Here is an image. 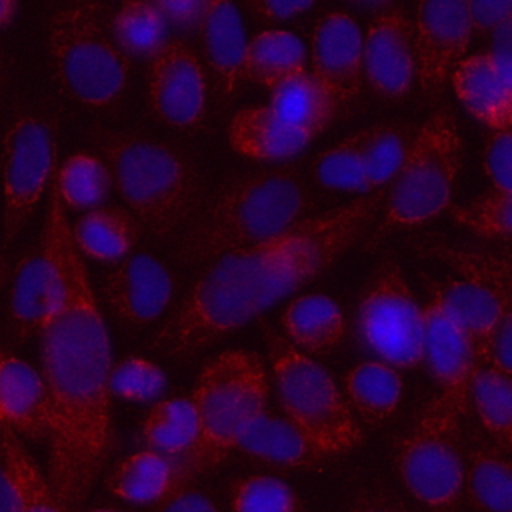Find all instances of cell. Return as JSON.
<instances>
[{"mask_svg":"<svg viewBox=\"0 0 512 512\" xmlns=\"http://www.w3.org/2000/svg\"><path fill=\"white\" fill-rule=\"evenodd\" d=\"M40 244L50 272V306L38 334L50 406L46 480L60 510L78 512L112 450V364L108 332L54 178Z\"/></svg>","mask_w":512,"mask_h":512,"instance_id":"cell-1","label":"cell"},{"mask_svg":"<svg viewBox=\"0 0 512 512\" xmlns=\"http://www.w3.org/2000/svg\"><path fill=\"white\" fill-rule=\"evenodd\" d=\"M388 188L306 216L282 234L214 260L162 324L152 348L186 358L306 286L358 244L384 210Z\"/></svg>","mask_w":512,"mask_h":512,"instance_id":"cell-2","label":"cell"},{"mask_svg":"<svg viewBox=\"0 0 512 512\" xmlns=\"http://www.w3.org/2000/svg\"><path fill=\"white\" fill-rule=\"evenodd\" d=\"M312 206L308 186L292 166L248 172L228 182L178 236L176 258L212 264L262 244L296 222Z\"/></svg>","mask_w":512,"mask_h":512,"instance_id":"cell-3","label":"cell"},{"mask_svg":"<svg viewBox=\"0 0 512 512\" xmlns=\"http://www.w3.org/2000/svg\"><path fill=\"white\" fill-rule=\"evenodd\" d=\"M96 146L138 226L156 238L180 236L202 204V182L178 148L130 132L102 130Z\"/></svg>","mask_w":512,"mask_h":512,"instance_id":"cell-4","label":"cell"},{"mask_svg":"<svg viewBox=\"0 0 512 512\" xmlns=\"http://www.w3.org/2000/svg\"><path fill=\"white\" fill-rule=\"evenodd\" d=\"M268 376L256 352L232 348L210 358L190 396L198 436L184 458L192 476L216 468L236 450L240 438L264 414Z\"/></svg>","mask_w":512,"mask_h":512,"instance_id":"cell-5","label":"cell"},{"mask_svg":"<svg viewBox=\"0 0 512 512\" xmlns=\"http://www.w3.org/2000/svg\"><path fill=\"white\" fill-rule=\"evenodd\" d=\"M48 54L52 74L68 98L98 110L120 102L130 60L114 42L104 4L74 2L58 8L48 24Z\"/></svg>","mask_w":512,"mask_h":512,"instance_id":"cell-6","label":"cell"},{"mask_svg":"<svg viewBox=\"0 0 512 512\" xmlns=\"http://www.w3.org/2000/svg\"><path fill=\"white\" fill-rule=\"evenodd\" d=\"M262 332L286 420L324 458L360 446L364 432L332 376L272 326L262 324Z\"/></svg>","mask_w":512,"mask_h":512,"instance_id":"cell-7","label":"cell"},{"mask_svg":"<svg viewBox=\"0 0 512 512\" xmlns=\"http://www.w3.org/2000/svg\"><path fill=\"white\" fill-rule=\"evenodd\" d=\"M462 140L450 106L434 110L418 128L414 144L388 188L382 220L366 238L374 246L396 228L418 226L450 206L460 170Z\"/></svg>","mask_w":512,"mask_h":512,"instance_id":"cell-8","label":"cell"},{"mask_svg":"<svg viewBox=\"0 0 512 512\" xmlns=\"http://www.w3.org/2000/svg\"><path fill=\"white\" fill-rule=\"evenodd\" d=\"M460 420V414L436 394L396 442L394 468L410 494L430 512H460L464 496Z\"/></svg>","mask_w":512,"mask_h":512,"instance_id":"cell-9","label":"cell"},{"mask_svg":"<svg viewBox=\"0 0 512 512\" xmlns=\"http://www.w3.org/2000/svg\"><path fill=\"white\" fill-rule=\"evenodd\" d=\"M360 330L366 344L388 366L414 368L420 364L422 310L394 254L380 258L358 304Z\"/></svg>","mask_w":512,"mask_h":512,"instance_id":"cell-10","label":"cell"},{"mask_svg":"<svg viewBox=\"0 0 512 512\" xmlns=\"http://www.w3.org/2000/svg\"><path fill=\"white\" fill-rule=\"evenodd\" d=\"M56 174L54 128L44 116L22 114L2 142L4 242L10 244L36 210Z\"/></svg>","mask_w":512,"mask_h":512,"instance_id":"cell-11","label":"cell"},{"mask_svg":"<svg viewBox=\"0 0 512 512\" xmlns=\"http://www.w3.org/2000/svg\"><path fill=\"white\" fill-rule=\"evenodd\" d=\"M420 310V362L436 380L438 394L464 418L470 410V384L476 364L468 340L440 296L436 280H428V300Z\"/></svg>","mask_w":512,"mask_h":512,"instance_id":"cell-12","label":"cell"},{"mask_svg":"<svg viewBox=\"0 0 512 512\" xmlns=\"http://www.w3.org/2000/svg\"><path fill=\"white\" fill-rule=\"evenodd\" d=\"M470 34L466 2H420L416 6V76L428 100L446 88L464 58Z\"/></svg>","mask_w":512,"mask_h":512,"instance_id":"cell-13","label":"cell"},{"mask_svg":"<svg viewBox=\"0 0 512 512\" xmlns=\"http://www.w3.org/2000/svg\"><path fill=\"white\" fill-rule=\"evenodd\" d=\"M148 94L156 116L168 126L190 130L206 108V76L196 52L182 40H166L150 56Z\"/></svg>","mask_w":512,"mask_h":512,"instance_id":"cell-14","label":"cell"},{"mask_svg":"<svg viewBox=\"0 0 512 512\" xmlns=\"http://www.w3.org/2000/svg\"><path fill=\"white\" fill-rule=\"evenodd\" d=\"M338 110L358 98L364 82L362 32L344 10L318 18L312 34V74Z\"/></svg>","mask_w":512,"mask_h":512,"instance_id":"cell-15","label":"cell"},{"mask_svg":"<svg viewBox=\"0 0 512 512\" xmlns=\"http://www.w3.org/2000/svg\"><path fill=\"white\" fill-rule=\"evenodd\" d=\"M364 76L376 94L386 100H402L416 76L414 22L402 8H386L374 16L366 40H362Z\"/></svg>","mask_w":512,"mask_h":512,"instance_id":"cell-16","label":"cell"},{"mask_svg":"<svg viewBox=\"0 0 512 512\" xmlns=\"http://www.w3.org/2000/svg\"><path fill=\"white\" fill-rule=\"evenodd\" d=\"M102 292L110 312L120 322L144 326L170 306L174 282L162 262L140 252L118 260L106 274Z\"/></svg>","mask_w":512,"mask_h":512,"instance_id":"cell-17","label":"cell"},{"mask_svg":"<svg viewBox=\"0 0 512 512\" xmlns=\"http://www.w3.org/2000/svg\"><path fill=\"white\" fill-rule=\"evenodd\" d=\"M510 40L496 44V52L462 58L450 80L464 108L492 132L512 128Z\"/></svg>","mask_w":512,"mask_h":512,"instance_id":"cell-18","label":"cell"},{"mask_svg":"<svg viewBox=\"0 0 512 512\" xmlns=\"http://www.w3.org/2000/svg\"><path fill=\"white\" fill-rule=\"evenodd\" d=\"M436 284L452 320L468 340L476 370L488 366L492 336L502 316L512 312L510 294L468 278H450Z\"/></svg>","mask_w":512,"mask_h":512,"instance_id":"cell-19","label":"cell"},{"mask_svg":"<svg viewBox=\"0 0 512 512\" xmlns=\"http://www.w3.org/2000/svg\"><path fill=\"white\" fill-rule=\"evenodd\" d=\"M0 424L16 436L48 438L50 406L36 368L0 346Z\"/></svg>","mask_w":512,"mask_h":512,"instance_id":"cell-20","label":"cell"},{"mask_svg":"<svg viewBox=\"0 0 512 512\" xmlns=\"http://www.w3.org/2000/svg\"><path fill=\"white\" fill-rule=\"evenodd\" d=\"M184 458H170L152 450H138L120 460L106 478V488L114 496L136 502H164L192 482Z\"/></svg>","mask_w":512,"mask_h":512,"instance_id":"cell-21","label":"cell"},{"mask_svg":"<svg viewBox=\"0 0 512 512\" xmlns=\"http://www.w3.org/2000/svg\"><path fill=\"white\" fill-rule=\"evenodd\" d=\"M200 30L216 92L220 98H232L246 80L244 54L248 44L236 6L230 2H208Z\"/></svg>","mask_w":512,"mask_h":512,"instance_id":"cell-22","label":"cell"},{"mask_svg":"<svg viewBox=\"0 0 512 512\" xmlns=\"http://www.w3.org/2000/svg\"><path fill=\"white\" fill-rule=\"evenodd\" d=\"M232 148L254 160H284L316 136L282 122L268 106H248L234 114L228 128Z\"/></svg>","mask_w":512,"mask_h":512,"instance_id":"cell-23","label":"cell"},{"mask_svg":"<svg viewBox=\"0 0 512 512\" xmlns=\"http://www.w3.org/2000/svg\"><path fill=\"white\" fill-rule=\"evenodd\" d=\"M50 306V272L42 244L24 252L10 284L8 320L16 342L40 334Z\"/></svg>","mask_w":512,"mask_h":512,"instance_id":"cell-24","label":"cell"},{"mask_svg":"<svg viewBox=\"0 0 512 512\" xmlns=\"http://www.w3.org/2000/svg\"><path fill=\"white\" fill-rule=\"evenodd\" d=\"M282 326L300 352L322 356L334 350L346 332L340 306L324 294H304L282 312Z\"/></svg>","mask_w":512,"mask_h":512,"instance_id":"cell-25","label":"cell"},{"mask_svg":"<svg viewBox=\"0 0 512 512\" xmlns=\"http://www.w3.org/2000/svg\"><path fill=\"white\" fill-rule=\"evenodd\" d=\"M76 250L88 258L116 262L130 254L140 238L134 216L118 206H96L70 226Z\"/></svg>","mask_w":512,"mask_h":512,"instance_id":"cell-26","label":"cell"},{"mask_svg":"<svg viewBox=\"0 0 512 512\" xmlns=\"http://www.w3.org/2000/svg\"><path fill=\"white\" fill-rule=\"evenodd\" d=\"M236 450L276 468H314L324 460L286 418L266 412L240 438Z\"/></svg>","mask_w":512,"mask_h":512,"instance_id":"cell-27","label":"cell"},{"mask_svg":"<svg viewBox=\"0 0 512 512\" xmlns=\"http://www.w3.org/2000/svg\"><path fill=\"white\" fill-rule=\"evenodd\" d=\"M246 80L266 86L270 92L306 74L302 42L286 30H262L246 44Z\"/></svg>","mask_w":512,"mask_h":512,"instance_id":"cell-28","label":"cell"},{"mask_svg":"<svg viewBox=\"0 0 512 512\" xmlns=\"http://www.w3.org/2000/svg\"><path fill=\"white\" fill-rule=\"evenodd\" d=\"M348 406L368 424L386 422L402 396V378L386 362H360L344 376Z\"/></svg>","mask_w":512,"mask_h":512,"instance_id":"cell-29","label":"cell"},{"mask_svg":"<svg viewBox=\"0 0 512 512\" xmlns=\"http://www.w3.org/2000/svg\"><path fill=\"white\" fill-rule=\"evenodd\" d=\"M468 502L482 512L512 510V464L498 446H476L466 456L464 484Z\"/></svg>","mask_w":512,"mask_h":512,"instance_id":"cell-30","label":"cell"},{"mask_svg":"<svg viewBox=\"0 0 512 512\" xmlns=\"http://www.w3.org/2000/svg\"><path fill=\"white\" fill-rule=\"evenodd\" d=\"M198 436L196 414L190 398H168L158 402L140 426V438L146 450L186 458Z\"/></svg>","mask_w":512,"mask_h":512,"instance_id":"cell-31","label":"cell"},{"mask_svg":"<svg viewBox=\"0 0 512 512\" xmlns=\"http://www.w3.org/2000/svg\"><path fill=\"white\" fill-rule=\"evenodd\" d=\"M268 108L282 122L314 136H318L338 112V106L308 72L272 90Z\"/></svg>","mask_w":512,"mask_h":512,"instance_id":"cell-32","label":"cell"},{"mask_svg":"<svg viewBox=\"0 0 512 512\" xmlns=\"http://www.w3.org/2000/svg\"><path fill=\"white\" fill-rule=\"evenodd\" d=\"M418 128L410 122H384L368 126L364 148L362 194L386 188L402 168Z\"/></svg>","mask_w":512,"mask_h":512,"instance_id":"cell-33","label":"cell"},{"mask_svg":"<svg viewBox=\"0 0 512 512\" xmlns=\"http://www.w3.org/2000/svg\"><path fill=\"white\" fill-rule=\"evenodd\" d=\"M0 452L14 488V512H62L44 472L4 424H0Z\"/></svg>","mask_w":512,"mask_h":512,"instance_id":"cell-34","label":"cell"},{"mask_svg":"<svg viewBox=\"0 0 512 512\" xmlns=\"http://www.w3.org/2000/svg\"><path fill=\"white\" fill-rule=\"evenodd\" d=\"M470 406H474L484 430L502 452L512 448V378L492 366L474 372L470 384Z\"/></svg>","mask_w":512,"mask_h":512,"instance_id":"cell-35","label":"cell"},{"mask_svg":"<svg viewBox=\"0 0 512 512\" xmlns=\"http://www.w3.org/2000/svg\"><path fill=\"white\" fill-rule=\"evenodd\" d=\"M114 42L128 56H154L166 42V18L156 2H124L110 18Z\"/></svg>","mask_w":512,"mask_h":512,"instance_id":"cell-36","label":"cell"},{"mask_svg":"<svg viewBox=\"0 0 512 512\" xmlns=\"http://www.w3.org/2000/svg\"><path fill=\"white\" fill-rule=\"evenodd\" d=\"M54 184L64 208H96L110 190V172L100 156L78 152L56 170Z\"/></svg>","mask_w":512,"mask_h":512,"instance_id":"cell-37","label":"cell"},{"mask_svg":"<svg viewBox=\"0 0 512 512\" xmlns=\"http://www.w3.org/2000/svg\"><path fill=\"white\" fill-rule=\"evenodd\" d=\"M418 252L446 262L460 270L464 278L482 282L498 292L510 294V256L508 252H494L484 248H458L442 242H428L418 246Z\"/></svg>","mask_w":512,"mask_h":512,"instance_id":"cell-38","label":"cell"},{"mask_svg":"<svg viewBox=\"0 0 512 512\" xmlns=\"http://www.w3.org/2000/svg\"><path fill=\"white\" fill-rule=\"evenodd\" d=\"M368 128H362L324 150L314 162V178L334 190H362L364 148Z\"/></svg>","mask_w":512,"mask_h":512,"instance_id":"cell-39","label":"cell"},{"mask_svg":"<svg viewBox=\"0 0 512 512\" xmlns=\"http://www.w3.org/2000/svg\"><path fill=\"white\" fill-rule=\"evenodd\" d=\"M452 218L486 240L508 242L512 236V196L502 190H488L468 204L448 206Z\"/></svg>","mask_w":512,"mask_h":512,"instance_id":"cell-40","label":"cell"},{"mask_svg":"<svg viewBox=\"0 0 512 512\" xmlns=\"http://www.w3.org/2000/svg\"><path fill=\"white\" fill-rule=\"evenodd\" d=\"M232 512H304L296 492L280 478L254 474L232 484Z\"/></svg>","mask_w":512,"mask_h":512,"instance_id":"cell-41","label":"cell"},{"mask_svg":"<svg viewBox=\"0 0 512 512\" xmlns=\"http://www.w3.org/2000/svg\"><path fill=\"white\" fill-rule=\"evenodd\" d=\"M166 376L158 364L148 358L128 356L108 372V392L134 402H144L162 392Z\"/></svg>","mask_w":512,"mask_h":512,"instance_id":"cell-42","label":"cell"},{"mask_svg":"<svg viewBox=\"0 0 512 512\" xmlns=\"http://www.w3.org/2000/svg\"><path fill=\"white\" fill-rule=\"evenodd\" d=\"M484 170L496 190H512V130L492 132L484 150Z\"/></svg>","mask_w":512,"mask_h":512,"instance_id":"cell-43","label":"cell"},{"mask_svg":"<svg viewBox=\"0 0 512 512\" xmlns=\"http://www.w3.org/2000/svg\"><path fill=\"white\" fill-rule=\"evenodd\" d=\"M470 28L478 34L496 32L506 20L512 16V2L510 0H496V2H466Z\"/></svg>","mask_w":512,"mask_h":512,"instance_id":"cell-44","label":"cell"},{"mask_svg":"<svg viewBox=\"0 0 512 512\" xmlns=\"http://www.w3.org/2000/svg\"><path fill=\"white\" fill-rule=\"evenodd\" d=\"M510 324H512V312L504 314L494 336H492V346H490V362L498 372L510 374L512 372V348H510Z\"/></svg>","mask_w":512,"mask_h":512,"instance_id":"cell-45","label":"cell"},{"mask_svg":"<svg viewBox=\"0 0 512 512\" xmlns=\"http://www.w3.org/2000/svg\"><path fill=\"white\" fill-rule=\"evenodd\" d=\"M346 512H410L402 500L386 490H364L348 506Z\"/></svg>","mask_w":512,"mask_h":512,"instance_id":"cell-46","label":"cell"},{"mask_svg":"<svg viewBox=\"0 0 512 512\" xmlns=\"http://www.w3.org/2000/svg\"><path fill=\"white\" fill-rule=\"evenodd\" d=\"M156 512H218V508L206 494L188 486L170 496L168 500L160 502V508Z\"/></svg>","mask_w":512,"mask_h":512,"instance_id":"cell-47","label":"cell"},{"mask_svg":"<svg viewBox=\"0 0 512 512\" xmlns=\"http://www.w3.org/2000/svg\"><path fill=\"white\" fill-rule=\"evenodd\" d=\"M204 0H158L156 6L164 14V18L180 22V24H200L204 10Z\"/></svg>","mask_w":512,"mask_h":512,"instance_id":"cell-48","label":"cell"},{"mask_svg":"<svg viewBox=\"0 0 512 512\" xmlns=\"http://www.w3.org/2000/svg\"><path fill=\"white\" fill-rule=\"evenodd\" d=\"M314 4L312 2H272V0H262V2H250L248 8L258 14L260 18L266 20H286L294 18L300 12L310 10Z\"/></svg>","mask_w":512,"mask_h":512,"instance_id":"cell-49","label":"cell"},{"mask_svg":"<svg viewBox=\"0 0 512 512\" xmlns=\"http://www.w3.org/2000/svg\"><path fill=\"white\" fill-rule=\"evenodd\" d=\"M0 512H14V488H12V480H10L2 452H0Z\"/></svg>","mask_w":512,"mask_h":512,"instance_id":"cell-50","label":"cell"},{"mask_svg":"<svg viewBox=\"0 0 512 512\" xmlns=\"http://www.w3.org/2000/svg\"><path fill=\"white\" fill-rule=\"evenodd\" d=\"M18 10V4L12 2V0H0V26H6L10 24V20L14 18Z\"/></svg>","mask_w":512,"mask_h":512,"instance_id":"cell-51","label":"cell"},{"mask_svg":"<svg viewBox=\"0 0 512 512\" xmlns=\"http://www.w3.org/2000/svg\"><path fill=\"white\" fill-rule=\"evenodd\" d=\"M6 278V262H4V256H2V250H0V284L4 282Z\"/></svg>","mask_w":512,"mask_h":512,"instance_id":"cell-52","label":"cell"},{"mask_svg":"<svg viewBox=\"0 0 512 512\" xmlns=\"http://www.w3.org/2000/svg\"><path fill=\"white\" fill-rule=\"evenodd\" d=\"M88 512H120V510L112 508V506H100V508H94V510H88Z\"/></svg>","mask_w":512,"mask_h":512,"instance_id":"cell-53","label":"cell"}]
</instances>
